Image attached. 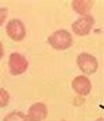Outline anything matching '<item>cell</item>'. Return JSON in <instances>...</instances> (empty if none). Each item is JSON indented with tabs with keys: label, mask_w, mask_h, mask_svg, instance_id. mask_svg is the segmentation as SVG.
<instances>
[{
	"label": "cell",
	"mask_w": 104,
	"mask_h": 121,
	"mask_svg": "<svg viewBox=\"0 0 104 121\" xmlns=\"http://www.w3.org/2000/svg\"><path fill=\"white\" fill-rule=\"evenodd\" d=\"M49 44L54 50H68L73 44V38L66 30H57L47 38Z\"/></svg>",
	"instance_id": "1"
},
{
	"label": "cell",
	"mask_w": 104,
	"mask_h": 121,
	"mask_svg": "<svg viewBox=\"0 0 104 121\" xmlns=\"http://www.w3.org/2000/svg\"><path fill=\"white\" fill-rule=\"evenodd\" d=\"M76 63H77L78 69L81 70L84 74H88V75L96 73L97 69H99L97 59H96L92 54H88V52H81V54L77 56Z\"/></svg>",
	"instance_id": "2"
},
{
	"label": "cell",
	"mask_w": 104,
	"mask_h": 121,
	"mask_svg": "<svg viewBox=\"0 0 104 121\" xmlns=\"http://www.w3.org/2000/svg\"><path fill=\"white\" fill-rule=\"evenodd\" d=\"M93 24H95V17L92 15H87V16L78 17L76 22H73L72 30H73V32L76 35L87 36V35H89L91 30L93 28Z\"/></svg>",
	"instance_id": "3"
},
{
	"label": "cell",
	"mask_w": 104,
	"mask_h": 121,
	"mask_svg": "<svg viewBox=\"0 0 104 121\" xmlns=\"http://www.w3.org/2000/svg\"><path fill=\"white\" fill-rule=\"evenodd\" d=\"M5 32L9 38L15 42H20L26 36V26L23 24L22 20L19 19H12L9 20L8 24L5 26Z\"/></svg>",
	"instance_id": "4"
},
{
	"label": "cell",
	"mask_w": 104,
	"mask_h": 121,
	"mask_svg": "<svg viewBox=\"0 0 104 121\" xmlns=\"http://www.w3.org/2000/svg\"><path fill=\"white\" fill-rule=\"evenodd\" d=\"M8 67L9 71L12 75H19V74H23L28 67V62L22 54L19 52H12L9 55L8 59Z\"/></svg>",
	"instance_id": "5"
},
{
	"label": "cell",
	"mask_w": 104,
	"mask_h": 121,
	"mask_svg": "<svg viewBox=\"0 0 104 121\" xmlns=\"http://www.w3.org/2000/svg\"><path fill=\"white\" fill-rule=\"evenodd\" d=\"M72 89H73L77 94L80 95H87L91 93V89H92V83H91V79L85 75H78L73 79L72 82Z\"/></svg>",
	"instance_id": "6"
},
{
	"label": "cell",
	"mask_w": 104,
	"mask_h": 121,
	"mask_svg": "<svg viewBox=\"0 0 104 121\" xmlns=\"http://www.w3.org/2000/svg\"><path fill=\"white\" fill-rule=\"evenodd\" d=\"M47 117V108L42 102L31 105L28 112H27V118L28 121H43Z\"/></svg>",
	"instance_id": "7"
},
{
	"label": "cell",
	"mask_w": 104,
	"mask_h": 121,
	"mask_svg": "<svg viewBox=\"0 0 104 121\" xmlns=\"http://www.w3.org/2000/svg\"><path fill=\"white\" fill-rule=\"evenodd\" d=\"M93 4H95L93 0H73L72 1V8L82 16H87L88 12L92 9Z\"/></svg>",
	"instance_id": "8"
},
{
	"label": "cell",
	"mask_w": 104,
	"mask_h": 121,
	"mask_svg": "<svg viewBox=\"0 0 104 121\" xmlns=\"http://www.w3.org/2000/svg\"><path fill=\"white\" fill-rule=\"evenodd\" d=\"M3 121H28V118L26 117V114L19 110H15V112L8 113L7 116L3 118Z\"/></svg>",
	"instance_id": "9"
},
{
	"label": "cell",
	"mask_w": 104,
	"mask_h": 121,
	"mask_svg": "<svg viewBox=\"0 0 104 121\" xmlns=\"http://www.w3.org/2000/svg\"><path fill=\"white\" fill-rule=\"evenodd\" d=\"M8 99H9L8 91L5 90L4 87H1V89H0V106H1V108L7 106V104H8Z\"/></svg>",
	"instance_id": "10"
},
{
	"label": "cell",
	"mask_w": 104,
	"mask_h": 121,
	"mask_svg": "<svg viewBox=\"0 0 104 121\" xmlns=\"http://www.w3.org/2000/svg\"><path fill=\"white\" fill-rule=\"evenodd\" d=\"M5 15H7V13H5V9H4V8H1V23H3V20H4Z\"/></svg>",
	"instance_id": "11"
},
{
	"label": "cell",
	"mask_w": 104,
	"mask_h": 121,
	"mask_svg": "<svg viewBox=\"0 0 104 121\" xmlns=\"http://www.w3.org/2000/svg\"><path fill=\"white\" fill-rule=\"evenodd\" d=\"M96 121H104V117H100V118H97Z\"/></svg>",
	"instance_id": "12"
},
{
	"label": "cell",
	"mask_w": 104,
	"mask_h": 121,
	"mask_svg": "<svg viewBox=\"0 0 104 121\" xmlns=\"http://www.w3.org/2000/svg\"><path fill=\"white\" fill-rule=\"evenodd\" d=\"M62 121H65V120H62Z\"/></svg>",
	"instance_id": "13"
}]
</instances>
